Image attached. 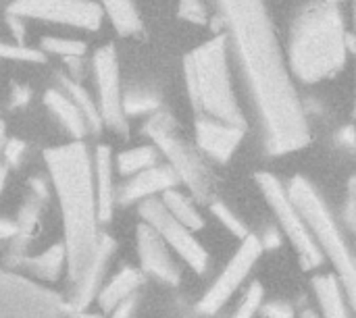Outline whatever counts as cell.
Listing matches in <instances>:
<instances>
[{
    "mask_svg": "<svg viewBox=\"0 0 356 318\" xmlns=\"http://www.w3.org/2000/svg\"><path fill=\"white\" fill-rule=\"evenodd\" d=\"M227 37L244 69L269 154H290L311 140L307 110L265 0H217Z\"/></svg>",
    "mask_w": 356,
    "mask_h": 318,
    "instance_id": "1",
    "label": "cell"
},
{
    "mask_svg": "<svg viewBox=\"0 0 356 318\" xmlns=\"http://www.w3.org/2000/svg\"><path fill=\"white\" fill-rule=\"evenodd\" d=\"M52 185L58 198L63 227L67 271L71 283H79L90 271L100 233H98V206L94 187V158L83 142H71L44 152Z\"/></svg>",
    "mask_w": 356,
    "mask_h": 318,
    "instance_id": "2",
    "label": "cell"
},
{
    "mask_svg": "<svg viewBox=\"0 0 356 318\" xmlns=\"http://www.w3.org/2000/svg\"><path fill=\"white\" fill-rule=\"evenodd\" d=\"M348 50V31L338 0H315L294 19L288 65L300 81L332 79L344 69Z\"/></svg>",
    "mask_w": 356,
    "mask_h": 318,
    "instance_id": "3",
    "label": "cell"
},
{
    "mask_svg": "<svg viewBox=\"0 0 356 318\" xmlns=\"http://www.w3.org/2000/svg\"><path fill=\"white\" fill-rule=\"evenodd\" d=\"M227 46V33H217L194 48L184 60L186 87L198 117L246 129V117L234 92Z\"/></svg>",
    "mask_w": 356,
    "mask_h": 318,
    "instance_id": "4",
    "label": "cell"
},
{
    "mask_svg": "<svg viewBox=\"0 0 356 318\" xmlns=\"http://www.w3.org/2000/svg\"><path fill=\"white\" fill-rule=\"evenodd\" d=\"M288 194L305 217L321 254L332 260L350 304L356 308V258L336 223L334 212L307 177H294L288 185Z\"/></svg>",
    "mask_w": 356,
    "mask_h": 318,
    "instance_id": "5",
    "label": "cell"
},
{
    "mask_svg": "<svg viewBox=\"0 0 356 318\" xmlns=\"http://www.w3.org/2000/svg\"><path fill=\"white\" fill-rule=\"evenodd\" d=\"M146 135L159 146V150L169 160V167L177 175L179 181L186 183V187L194 194L198 200H207L213 196V177L207 169L202 156L179 135L175 121L169 112L159 110L154 112L146 127Z\"/></svg>",
    "mask_w": 356,
    "mask_h": 318,
    "instance_id": "6",
    "label": "cell"
},
{
    "mask_svg": "<svg viewBox=\"0 0 356 318\" xmlns=\"http://www.w3.org/2000/svg\"><path fill=\"white\" fill-rule=\"evenodd\" d=\"M257 183L269 204V208L273 210V215L277 217L286 237L292 242V246L296 248L300 262L305 269H315L323 262V254L305 221V217L300 215V210L296 208V204L292 202L288 187L271 173H259L257 175Z\"/></svg>",
    "mask_w": 356,
    "mask_h": 318,
    "instance_id": "7",
    "label": "cell"
},
{
    "mask_svg": "<svg viewBox=\"0 0 356 318\" xmlns=\"http://www.w3.org/2000/svg\"><path fill=\"white\" fill-rule=\"evenodd\" d=\"M69 306L25 277L0 271V318H65Z\"/></svg>",
    "mask_w": 356,
    "mask_h": 318,
    "instance_id": "8",
    "label": "cell"
},
{
    "mask_svg": "<svg viewBox=\"0 0 356 318\" xmlns=\"http://www.w3.org/2000/svg\"><path fill=\"white\" fill-rule=\"evenodd\" d=\"M140 215L144 223H148L163 240L165 244L181 256V260L194 271V273H204L209 265V254L202 248V244L194 237V231H190L186 225H181L161 200H144L140 204Z\"/></svg>",
    "mask_w": 356,
    "mask_h": 318,
    "instance_id": "9",
    "label": "cell"
},
{
    "mask_svg": "<svg viewBox=\"0 0 356 318\" xmlns=\"http://www.w3.org/2000/svg\"><path fill=\"white\" fill-rule=\"evenodd\" d=\"M8 15L96 31L102 25L104 10L92 0H15Z\"/></svg>",
    "mask_w": 356,
    "mask_h": 318,
    "instance_id": "10",
    "label": "cell"
},
{
    "mask_svg": "<svg viewBox=\"0 0 356 318\" xmlns=\"http://www.w3.org/2000/svg\"><path fill=\"white\" fill-rule=\"evenodd\" d=\"M263 250L265 248L261 244V237H257V235L250 233L246 240H242V246L232 256V260L227 262V267L223 269V273L215 279V283L200 298L198 312L204 315V317L217 315L232 300V296L242 287V283L246 281V277L250 275V271L259 262Z\"/></svg>",
    "mask_w": 356,
    "mask_h": 318,
    "instance_id": "11",
    "label": "cell"
},
{
    "mask_svg": "<svg viewBox=\"0 0 356 318\" xmlns=\"http://www.w3.org/2000/svg\"><path fill=\"white\" fill-rule=\"evenodd\" d=\"M94 77L100 98V117L117 133H127V117L123 112V92L119 79V58L117 50L106 44L94 54Z\"/></svg>",
    "mask_w": 356,
    "mask_h": 318,
    "instance_id": "12",
    "label": "cell"
},
{
    "mask_svg": "<svg viewBox=\"0 0 356 318\" xmlns=\"http://www.w3.org/2000/svg\"><path fill=\"white\" fill-rule=\"evenodd\" d=\"M138 256L142 262L144 273L152 275L154 279L169 283V285H177L179 283V267L175 265L173 256H171V248L165 244V240L148 225L142 223L138 227Z\"/></svg>",
    "mask_w": 356,
    "mask_h": 318,
    "instance_id": "13",
    "label": "cell"
},
{
    "mask_svg": "<svg viewBox=\"0 0 356 318\" xmlns=\"http://www.w3.org/2000/svg\"><path fill=\"white\" fill-rule=\"evenodd\" d=\"M244 133H246L244 127L227 125V123L207 119V117L196 119L198 150L217 162H227L234 156V152L238 150V146L244 140Z\"/></svg>",
    "mask_w": 356,
    "mask_h": 318,
    "instance_id": "14",
    "label": "cell"
},
{
    "mask_svg": "<svg viewBox=\"0 0 356 318\" xmlns=\"http://www.w3.org/2000/svg\"><path fill=\"white\" fill-rule=\"evenodd\" d=\"M115 242L108 237V235H100V242H98V250H96V256H94V262L90 267V271L83 275V279L79 283L73 285V294H71V302L67 304L71 312H83L90 302L94 298H98L100 294V285H102V279H104V273L108 269V260L115 252Z\"/></svg>",
    "mask_w": 356,
    "mask_h": 318,
    "instance_id": "15",
    "label": "cell"
},
{
    "mask_svg": "<svg viewBox=\"0 0 356 318\" xmlns=\"http://www.w3.org/2000/svg\"><path fill=\"white\" fill-rule=\"evenodd\" d=\"M177 175L173 173L171 167H150L138 175H134L121 190L119 194V202L121 204H131V202H144L150 200L156 194H165L169 190L175 187L177 183Z\"/></svg>",
    "mask_w": 356,
    "mask_h": 318,
    "instance_id": "16",
    "label": "cell"
},
{
    "mask_svg": "<svg viewBox=\"0 0 356 318\" xmlns=\"http://www.w3.org/2000/svg\"><path fill=\"white\" fill-rule=\"evenodd\" d=\"M94 187L98 221L108 223L115 208V185H113V154L108 146H98L94 152Z\"/></svg>",
    "mask_w": 356,
    "mask_h": 318,
    "instance_id": "17",
    "label": "cell"
},
{
    "mask_svg": "<svg viewBox=\"0 0 356 318\" xmlns=\"http://www.w3.org/2000/svg\"><path fill=\"white\" fill-rule=\"evenodd\" d=\"M142 273L131 269V267H125L121 269L98 294V306L102 308V312H113L115 308H119L123 302L136 298V290L142 285Z\"/></svg>",
    "mask_w": 356,
    "mask_h": 318,
    "instance_id": "18",
    "label": "cell"
},
{
    "mask_svg": "<svg viewBox=\"0 0 356 318\" xmlns=\"http://www.w3.org/2000/svg\"><path fill=\"white\" fill-rule=\"evenodd\" d=\"M313 292L317 296V304L323 312V318H350L346 308V290L336 273L319 275L313 279Z\"/></svg>",
    "mask_w": 356,
    "mask_h": 318,
    "instance_id": "19",
    "label": "cell"
},
{
    "mask_svg": "<svg viewBox=\"0 0 356 318\" xmlns=\"http://www.w3.org/2000/svg\"><path fill=\"white\" fill-rule=\"evenodd\" d=\"M44 104L50 108V112H54V117L65 125V129L73 137L81 140L88 133L90 127H88L86 117L81 115V110L77 108V104L65 92H60V90H48L44 94Z\"/></svg>",
    "mask_w": 356,
    "mask_h": 318,
    "instance_id": "20",
    "label": "cell"
},
{
    "mask_svg": "<svg viewBox=\"0 0 356 318\" xmlns=\"http://www.w3.org/2000/svg\"><path fill=\"white\" fill-rule=\"evenodd\" d=\"M21 265L38 279L42 281H56L67 265V250L65 244H54L46 252L33 256V258H23Z\"/></svg>",
    "mask_w": 356,
    "mask_h": 318,
    "instance_id": "21",
    "label": "cell"
},
{
    "mask_svg": "<svg viewBox=\"0 0 356 318\" xmlns=\"http://www.w3.org/2000/svg\"><path fill=\"white\" fill-rule=\"evenodd\" d=\"M102 10L121 35H134L142 29V19L134 0H100Z\"/></svg>",
    "mask_w": 356,
    "mask_h": 318,
    "instance_id": "22",
    "label": "cell"
},
{
    "mask_svg": "<svg viewBox=\"0 0 356 318\" xmlns=\"http://www.w3.org/2000/svg\"><path fill=\"white\" fill-rule=\"evenodd\" d=\"M161 202H163L165 208H167L181 225H186L190 231H198V229L204 227L202 215L198 212V208L194 206V202H192L188 196H184L181 192L169 190V192L163 194V200H161Z\"/></svg>",
    "mask_w": 356,
    "mask_h": 318,
    "instance_id": "23",
    "label": "cell"
},
{
    "mask_svg": "<svg viewBox=\"0 0 356 318\" xmlns=\"http://www.w3.org/2000/svg\"><path fill=\"white\" fill-rule=\"evenodd\" d=\"M60 83H63L65 94H67V96L77 104V108H79V110H81V115L86 117L88 127H90L92 131H98V129L102 127V117H100L98 106L94 104L92 96L81 87V83H77V81H75V79H71V77H63V75H60Z\"/></svg>",
    "mask_w": 356,
    "mask_h": 318,
    "instance_id": "24",
    "label": "cell"
},
{
    "mask_svg": "<svg viewBox=\"0 0 356 318\" xmlns=\"http://www.w3.org/2000/svg\"><path fill=\"white\" fill-rule=\"evenodd\" d=\"M150 167H156V150L152 146H138L131 150H123L117 156V171L121 175H138Z\"/></svg>",
    "mask_w": 356,
    "mask_h": 318,
    "instance_id": "25",
    "label": "cell"
},
{
    "mask_svg": "<svg viewBox=\"0 0 356 318\" xmlns=\"http://www.w3.org/2000/svg\"><path fill=\"white\" fill-rule=\"evenodd\" d=\"M161 110V100L156 94L146 90H131L123 94V112L125 117H140V115H154Z\"/></svg>",
    "mask_w": 356,
    "mask_h": 318,
    "instance_id": "26",
    "label": "cell"
},
{
    "mask_svg": "<svg viewBox=\"0 0 356 318\" xmlns=\"http://www.w3.org/2000/svg\"><path fill=\"white\" fill-rule=\"evenodd\" d=\"M40 208H42V200L35 198V196H29L25 200V204L21 206L19 210V217H17V227H19V240H27L33 229L38 227V219H40Z\"/></svg>",
    "mask_w": 356,
    "mask_h": 318,
    "instance_id": "27",
    "label": "cell"
},
{
    "mask_svg": "<svg viewBox=\"0 0 356 318\" xmlns=\"http://www.w3.org/2000/svg\"><path fill=\"white\" fill-rule=\"evenodd\" d=\"M42 48L65 56V58H81L86 54V44L79 40H63V37H42Z\"/></svg>",
    "mask_w": 356,
    "mask_h": 318,
    "instance_id": "28",
    "label": "cell"
},
{
    "mask_svg": "<svg viewBox=\"0 0 356 318\" xmlns=\"http://www.w3.org/2000/svg\"><path fill=\"white\" fill-rule=\"evenodd\" d=\"M211 212L217 217V221L225 227V229H229L236 237H240V240H246L250 233H248V229H246V225H244V221L240 219V217H236V212L229 208V206H225L223 202H213L211 204Z\"/></svg>",
    "mask_w": 356,
    "mask_h": 318,
    "instance_id": "29",
    "label": "cell"
},
{
    "mask_svg": "<svg viewBox=\"0 0 356 318\" xmlns=\"http://www.w3.org/2000/svg\"><path fill=\"white\" fill-rule=\"evenodd\" d=\"M263 296H265V294H263V285H261V283H252V285L248 287V292L244 294L240 306L236 308V312H234V317L232 318L257 317V312L263 308Z\"/></svg>",
    "mask_w": 356,
    "mask_h": 318,
    "instance_id": "30",
    "label": "cell"
},
{
    "mask_svg": "<svg viewBox=\"0 0 356 318\" xmlns=\"http://www.w3.org/2000/svg\"><path fill=\"white\" fill-rule=\"evenodd\" d=\"M0 58L21 60V62H44V54L25 44H4L0 42Z\"/></svg>",
    "mask_w": 356,
    "mask_h": 318,
    "instance_id": "31",
    "label": "cell"
},
{
    "mask_svg": "<svg viewBox=\"0 0 356 318\" xmlns=\"http://www.w3.org/2000/svg\"><path fill=\"white\" fill-rule=\"evenodd\" d=\"M177 15H179V19L194 23V25H207L209 23V12H207V6L202 0H179Z\"/></svg>",
    "mask_w": 356,
    "mask_h": 318,
    "instance_id": "32",
    "label": "cell"
},
{
    "mask_svg": "<svg viewBox=\"0 0 356 318\" xmlns=\"http://www.w3.org/2000/svg\"><path fill=\"white\" fill-rule=\"evenodd\" d=\"M25 150H27L25 142H21V140H8L6 146H4V158H6V162L8 165H15V167L21 165Z\"/></svg>",
    "mask_w": 356,
    "mask_h": 318,
    "instance_id": "33",
    "label": "cell"
},
{
    "mask_svg": "<svg viewBox=\"0 0 356 318\" xmlns=\"http://www.w3.org/2000/svg\"><path fill=\"white\" fill-rule=\"evenodd\" d=\"M265 318H296L294 317V308L286 302H271L267 306L261 308Z\"/></svg>",
    "mask_w": 356,
    "mask_h": 318,
    "instance_id": "34",
    "label": "cell"
},
{
    "mask_svg": "<svg viewBox=\"0 0 356 318\" xmlns=\"http://www.w3.org/2000/svg\"><path fill=\"white\" fill-rule=\"evenodd\" d=\"M31 100V90L27 87V85H19V83H15L13 85V90H10V108H21V106H25L27 102Z\"/></svg>",
    "mask_w": 356,
    "mask_h": 318,
    "instance_id": "35",
    "label": "cell"
},
{
    "mask_svg": "<svg viewBox=\"0 0 356 318\" xmlns=\"http://www.w3.org/2000/svg\"><path fill=\"white\" fill-rule=\"evenodd\" d=\"M6 23H8V27L13 29L15 44H23V40H25V25H23V19H21V17H15V15H8V17H6Z\"/></svg>",
    "mask_w": 356,
    "mask_h": 318,
    "instance_id": "36",
    "label": "cell"
},
{
    "mask_svg": "<svg viewBox=\"0 0 356 318\" xmlns=\"http://www.w3.org/2000/svg\"><path fill=\"white\" fill-rule=\"evenodd\" d=\"M338 142H340V146H344V148H356V129L355 127H342L340 131H338Z\"/></svg>",
    "mask_w": 356,
    "mask_h": 318,
    "instance_id": "37",
    "label": "cell"
},
{
    "mask_svg": "<svg viewBox=\"0 0 356 318\" xmlns=\"http://www.w3.org/2000/svg\"><path fill=\"white\" fill-rule=\"evenodd\" d=\"M29 187H31V196L40 198L42 202L48 198V183H46L42 177H33V179H29Z\"/></svg>",
    "mask_w": 356,
    "mask_h": 318,
    "instance_id": "38",
    "label": "cell"
},
{
    "mask_svg": "<svg viewBox=\"0 0 356 318\" xmlns=\"http://www.w3.org/2000/svg\"><path fill=\"white\" fill-rule=\"evenodd\" d=\"M19 235V227L17 221H8V219H0V240H13Z\"/></svg>",
    "mask_w": 356,
    "mask_h": 318,
    "instance_id": "39",
    "label": "cell"
},
{
    "mask_svg": "<svg viewBox=\"0 0 356 318\" xmlns=\"http://www.w3.org/2000/svg\"><path fill=\"white\" fill-rule=\"evenodd\" d=\"M134 310H136V298H131V300L123 302L119 308H115V310L111 312V318H131Z\"/></svg>",
    "mask_w": 356,
    "mask_h": 318,
    "instance_id": "40",
    "label": "cell"
},
{
    "mask_svg": "<svg viewBox=\"0 0 356 318\" xmlns=\"http://www.w3.org/2000/svg\"><path fill=\"white\" fill-rule=\"evenodd\" d=\"M344 219H346V223L356 231V200L348 198V202L344 206Z\"/></svg>",
    "mask_w": 356,
    "mask_h": 318,
    "instance_id": "41",
    "label": "cell"
},
{
    "mask_svg": "<svg viewBox=\"0 0 356 318\" xmlns=\"http://www.w3.org/2000/svg\"><path fill=\"white\" fill-rule=\"evenodd\" d=\"M261 244H263V248H277V246H280V235H277V231L269 229V231L265 233V237H261Z\"/></svg>",
    "mask_w": 356,
    "mask_h": 318,
    "instance_id": "42",
    "label": "cell"
},
{
    "mask_svg": "<svg viewBox=\"0 0 356 318\" xmlns=\"http://www.w3.org/2000/svg\"><path fill=\"white\" fill-rule=\"evenodd\" d=\"M348 48L355 52V56H356V0H355V29H353V33H348ZM355 117H356V87H355Z\"/></svg>",
    "mask_w": 356,
    "mask_h": 318,
    "instance_id": "43",
    "label": "cell"
},
{
    "mask_svg": "<svg viewBox=\"0 0 356 318\" xmlns=\"http://www.w3.org/2000/svg\"><path fill=\"white\" fill-rule=\"evenodd\" d=\"M69 60V67H71V71H73V75L75 77H79V73H83V65H81V58H67ZM73 77V79H75Z\"/></svg>",
    "mask_w": 356,
    "mask_h": 318,
    "instance_id": "44",
    "label": "cell"
},
{
    "mask_svg": "<svg viewBox=\"0 0 356 318\" xmlns=\"http://www.w3.org/2000/svg\"><path fill=\"white\" fill-rule=\"evenodd\" d=\"M348 198L356 200V175L350 177V181H348Z\"/></svg>",
    "mask_w": 356,
    "mask_h": 318,
    "instance_id": "45",
    "label": "cell"
},
{
    "mask_svg": "<svg viewBox=\"0 0 356 318\" xmlns=\"http://www.w3.org/2000/svg\"><path fill=\"white\" fill-rule=\"evenodd\" d=\"M69 318H100V317H98V315H88L86 310H83V312H71V310H69Z\"/></svg>",
    "mask_w": 356,
    "mask_h": 318,
    "instance_id": "46",
    "label": "cell"
},
{
    "mask_svg": "<svg viewBox=\"0 0 356 318\" xmlns=\"http://www.w3.org/2000/svg\"><path fill=\"white\" fill-rule=\"evenodd\" d=\"M296 318H319V315L315 310H305V312H300V317Z\"/></svg>",
    "mask_w": 356,
    "mask_h": 318,
    "instance_id": "47",
    "label": "cell"
},
{
    "mask_svg": "<svg viewBox=\"0 0 356 318\" xmlns=\"http://www.w3.org/2000/svg\"><path fill=\"white\" fill-rule=\"evenodd\" d=\"M4 181H6V169L0 165V192H2V187H4Z\"/></svg>",
    "mask_w": 356,
    "mask_h": 318,
    "instance_id": "48",
    "label": "cell"
},
{
    "mask_svg": "<svg viewBox=\"0 0 356 318\" xmlns=\"http://www.w3.org/2000/svg\"><path fill=\"white\" fill-rule=\"evenodd\" d=\"M2 142H4V123L0 121V146H2Z\"/></svg>",
    "mask_w": 356,
    "mask_h": 318,
    "instance_id": "49",
    "label": "cell"
}]
</instances>
